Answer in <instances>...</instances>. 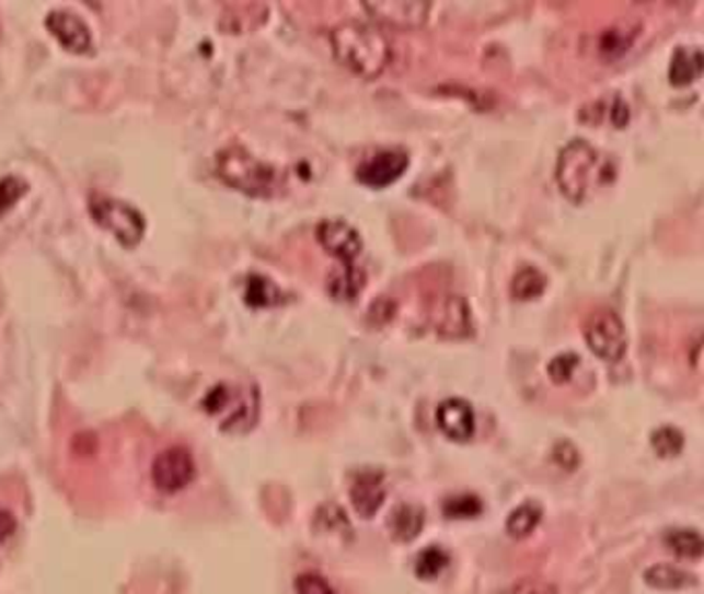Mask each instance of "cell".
<instances>
[{
    "instance_id": "6da1fadb",
    "label": "cell",
    "mask_w": 704,
    "mask_h": 594,
    "mask_svg": "<svg viewBox=\"0 0 704 594\" xmlns=\"http://www.w3.org/2000/svg\"><path fill=\"white\" fill-rule=\"evenodd\" d=\"M556 178L561 190L575 202L589 197L597 188L608 186L615 178V163L596 144L575 139L561 151Z\"/></svg>"
},
{
    "instance_id": "7a4b0ae2",
    "label": "cell",
    "mask_w": 704,
    "mask_h": 594,
    "mask_svg": "<svg viewBox=\"0 0 704 594\" xmlns=\"http://www.w3.org/2000/svg\"><path fill=\"white\" fill-rule=\"evenodd\" d=\"M331 46L337 60L361 77H379L391 60V46L377 27L349 19L331 32Z\"/></svg>"
},
{
    "instance_id": "3957f363",
    "label": "cell",
    "mask_w": 704,
    "mask_h": 594,
    "mask_svg": "<svg viewBox=\"0 0 704 594\" xmlns=\"http://www.w3.org/2000/svg\"><path fill=\"white\" fill-rule=\"evenodd\" d=\"M219 178L251 197H272L279 186V172L272 163L256 160L244 147H226L217 153Z\"/></svg>"
},
{
    "instance_id": "277c9868",
    "label": "cell",
    "mask_w": 704,
    "mask_h": 594,
    "mask_svg": "<svg viewBox=\"0 0 704 594\" xmlns=\"http://www.w3.org/2000/svg\"><path fill=\"white\" fill-rule=\"evenodd\" d=\"M205 409L219 419L226 432H244L251 430L256 421L258 395L254 388L219 384L205 398Z\"/></svg>"
},
{
    "instance_id": "5b68a950",
    "label": "cell",
    "mask_w": 704,
    "mask_h": 594,
    "mask_svg": "<svg viewBox=\"0 0 704 594\" xmlns=\"http://www.w3.org/2000/svg\"><path fill=\"white\" fill-rule=\"evenodd\" d=\"M90 211L91 217L123 246L130 248L141 242L145 232L143 216L125 200L93 195L90 198Z\"/></svg>"
},
{
    "instance_id": "8992f818",
    "label": "cell",
    "mask_w": 704,
    "mask_h": 594,
    "mask_svg": "<svg viewBox=\"0 0 704 594\" xmlns=\"http://www.w3.org/2000/svg\"><path fill=\"white\" fill-rule=\"evenodd\" d=\"M582 333L597 358L605 361H620L624 358L626 328L612 307H596L593 312H589Z\"/></svg>"
},
{
    "instance_id": "52a82bcc",
    "label": "cell",
    "mask_w": 704,
    "mask_h": 594,
    "mask_svg": "<svg viewBox=\"0 0 704 594\" xmlns=\"http://www.w3.org/2000/svg\"><path fill=\"white\" fill-rule=\"evenodd\" d=\"M151 477L158 489L165 493H176L195 479V461L191 452L182 446L168 449L153 461Z\"/></svg>"
},
{
    "instance_id": "ba28073f",
    "label": "cell",
    "mask_w": 704,
    "mask_h": 594,
    "mask_svg": "<svg viewBox=\"0 0 704 594\" xmlns=\"http://www.w3.org/2000/svg\"><path fill=\"white\" fill-rule=\"evenodd\" d=\"M316 237L342 265H356L361 253V237L344 219H326L316 225Z\"/></svg>"
},
{
    "instance_id": "9c48e42d",
    "label": "cell",
    "mask_w": 704,
    "mask_h": 594,
    "mask_svg": "<svg viewBox=\"0 0 704 594\" xmlns=\"http://www.w3.org/2000/svg\"><path fill=\"white\" fill-rule=\"evenodd\" d=\"M407 163H409V155L403 149H382L358 165L356 176L366 186L382 188L397 180L399 176L407 170Z\"/></svg>"
},
{
    "instance_id": "30bf717a",
    "label": "cell",
    "mask_w": 704,
    "mask_h": 594,
    "mask_svg": "<svg viewBox=\"0 0 704 594\" xmlns=\"http://www.w3.org/2000/svg\"><path fill=\"white\" fill-rule=\"evenodd\" d=\"M349 498L354 510L360 514L361 519H372L384 504L386 491H384V475L374 468H363L349 489Z\"/></svg>"
},
{
    "instance_id": "8fae6325",
    "label": "cell",
    "mask_w": 704,
    "mask_h": 594,
    "mask_svg": "<svg viewBox=\"0 0 704 594\" xmlns=\"http://www.w3.org/2000/svg\"><path fill=\"white\" fill-rule=\"evenodd\" d=\"M363 9L372 15V19L382 23L399 25V27H417L428 18L430 4L412 2V0H391V2H366Z\"/></svg>"
},
{
    "instance_id": "7c38bea8",
    "label": "cell",
    "mask_w": 704,
    "mask_h": 594,
    "mask_svg": "<svg viewBox=\"0 0 704 594\" xmlns=\"http://www.w3.org/2000/svg\"><path fill=\"white\" fill-rule=\"evenodd\" d=\"M46 27L71 53H88L91 48V32L88 23L71 11L48 13Z\"/></svg>"
},
{
    "instance_id": "4fadbf2b",
    "label": "cell",
    "mask_w": 704,
    "mask_h": 594,
    "mask_svg": "<svg viewBox=\"0 0 704 594\" xmlns=\"http://www.w3.org/2000/svg\"><path fill=\"white\" fill-rule=\"evenodd\" d=\"M434 326L438 335L447 339L468 337L473 330L468 302L461 295H447L434 314Z\"/></svg>"
},
{
    "instance_id": "5bb4252c",
    "label": "cell",
    "mask_w": 704,
    "mask_h": 594,
    "mask_svg": "<svg viewBox=\"0 0 704 594\" xmlns=\"http://www.w3.org/2000/svg\"><path fill=\"white\" fill-rule=\"evenodd\" d=\"M436 419L442 433L454 442H468L475 432V415L470 403L463 398H447L438 407Z\"/></svg>"
},
{
    "instance_id": "9a60e30c",
    "label": "cell",
    "mask_w": 704,
    "mask_h": 594,
    "mask_svg": "<svg viewBox=\"0 0 704 594\" xmlns=\"http://www.w3.org/2000/svg\"><path fill=\"white\" fill-rule=\"evenodd\" d=\"M703 72V53L699 46H680L669 62V81L673 85H688Z\"/></svg>"
},
{
    "instance_id": "2e32d148",
    "label": "cell",
    "mask_w": 704,
    "mask_h": 594,
    "mask_svg": "<svg viewBox=\"0 0 704 594\" xmlns=\"http://www.w3.org/2000/svg\"><path fill=\"white\" fill-rule=\"evenodd\" d=\"M424 521H426V514L419 505L399 504L389 516V531H391L393 539L409 543L422 533Z\"/></svg>"
},
{
    "instance_id": "e0dca14e",
    "label": "cell",
    "mask_w": 704,
    "mask_h": 594,
    "mask_svg": "<svg viewBox=\"0 0 704 594\" xmlns=\"http://www.w3.org/2000/svg\"><path fill=\"white\" fill-rule=\"evenodd\" d=\"M363 283H366V275H363L361 267H358V265H342L339 269H335L328 275L326 288H328V293L335 300L349 302L360 293Z\"/></svg>"
},
{
    "instance_id": "ac0fdd59",
    "label": "cell",
    "mask_w": 704,
    "mask_h": 594,
    "mask_svg": "<svg viewBox=\"0 0 704 594\" xmlns=\"http://www.w3.org/2000/svg\"><path fill=\"white\" fill-rule=\"evenodd\" d=\"M645 582L649 584L650 589H657V591H682V589L699 584L694 574H688L684 570L669 566V563L650 566L649 570L645 572Z\"/></svg>"
},
{
    "instance_id": "d6986e66",
    "label": "cell",
    "mask_w": 704,
    "mask_h": 594,
    "mask_svg": "<svg viewBox=\"0 0 704 594\" xmlns=\"http://www.w3.org/2000/svg\"><path fill=\"white\" fill-rule=\"evenodd\" d=\"M540 523H542V508L535 502H527L510 512V516L506 519V533L512 539H524L538 528Z\"/></svg>"
},
{
    "instance_id": "ffe728a7",
    "label": "cell",
    "mask_w": 704,
    "mask_h": 594,
    "mask_svg": "<svg viewBox=\"0 0 704 594\" xmlns=\"http://www.w3.org/2000/svg\"><path fill=\"white\" fill-rule=\"evenodd\" d=\"M585 109H589V116H585L582 120L585 123H599V120H612L614 127H624L628 123V116H631V109H628V104L624 102V97H620L618 93L614 95V100H597L593 104L585 106Z\"/></svg>"
},
{
    "instance_id": "44dd1931",
    "label": "cell",
    "mask_w": 704,
    "mask_h": 594,
    "mask_svg": "<svg viewBox=\"0 0 704 594\" xmlns=\"http://www.w3.org/2000/svg\"><path fill=\"white\" fill-rule=\"evenodd\" d=\"M666 545L678 558L701 559L703 558L704 540L696 531L676 528L666 535Z\"/></svg>"
},
{
    "instance_id": "7402d4cb",
    "label": "cell",
    "mask_w": 704,
    "mask_h": 594,
    "mask_svg": "<svg viewBox=\"0 0 704 594\" xmlns=\"http://www.w3.org/2000/svg\"><path fill=\"white\" fill-rule=\"evenodd\" d=\"M545 289V275L535 267H523L512 277L510 291L517 300H533Z\"/></svg>"
},
{
    "instance_id": "603a6c76",
    "label": "cell",
    "mask_w": 704,
    "mask_h": 594,
    "mask_svg": "<svg viewBox=\"0 0 704 594\" xmlns=\"http://www.w3.org/2000/svg\"><path fill=\"white\" fill-rule=\"evenodd\" d=\"M246 302L251 306H273L281 302V293L272 279L253 275L249 277V283H246Z\"/></svg>"
},
{
    "instance_id": "cb8c5ba5",
    "label": "cell",
    "mask_w": 704,
    "mask_h": 594,
    "mask_svg": "<svg viewBox=\"0 0 704 594\" xmlns=\"http://www.w3.org/2000/svg\"><path fill=\"white\" fill-rule=\"evenodd\" d=\"M650 444H653V451L657 452L661 458H669V456L680 454L682 446H684V435L673 426H663L653 432Z\"/></svg>"
},
{
    "instance_id": "d4e9b609",
    "label": "cell",
    "mask_w": 704,
    "mask_h": 594,
    "mask_svg": "<svg viewBox=\"0 0 704 594\" xmlns=\"http://www.w3.org/2000/svg\"><path fill=\"white\" fill-rule=\"evenodd\" d=\"M449 566V556L438 549V547H428L424 554H419L416 561V574L422 580H434L438 574Z\"/></svg>"
},
{
    "instance_id": "484cf974",
    "label": "cell",
    "mask_w": 704,
    "mask_h": 594,
    "mask_svg": "<svg viewBox=\"0 0 704 594\" xmlns=\"http://www.w3.org/2000/svg\"><path fill=\"white\" fill-rule=\"evenodd\" d=\"M442 508L449 519H473L482 512V502L471 493H459L447 498Z\"/></svg>"
},
{
    "instance_id": "4316f807",
    "label": "cell",
    "mask_w": 704,
    "mask_h": 594,
    "mask_svg": "<svg viewBox=\"0 0 704 594\" xmlns=\"http://www.w3.org/2000/svg\"><path fill=\"white\" fill-rule=\"evenodd\" d=\"M633 37V32H626L624 27L608 30L599 37V50H601V55L605 56L622 55L631 46Z\"/></svg>"
},
{
    "instance_id": "83f0119b",
    "label": "cell",
    "mask_w": 704,
    "mask_h": 594,
    "mask_svg": "<svg viewBox=\"0 0 704 594\" xmlns=\"http://www.w3.org/2000/svg\"><path fill=\"white\" fill-rule=\"evenodd\" d=\"M500 594H558L556 586L542 578H519L510 586H506Z\"/></svg>"
},
{
    "instance_id": "f1b7e54d",
    "label": "cell",
    "mask_w": 704,
    "mask_h": 594,
    "mask_svg": "<svg viewBox=\"0 0 704 594\" xmlns=\"http://www.w3.org/2000/svg\"><path fill=\"white\" fill-rule=\"evenodd\" d=\"M578 361L580 360H578L577 353H562L558 358H554L547 363L550 378L558 382V384L568 382V380L573 378L575 370H577Z\"/></svg>"
},
{
    "instance_id": "f546056e",
    "label": "cell",
    "mask_w": 704,
    "mask_h": 594,
    "mask_svg": "<svg viewBox=\"0 0 704 594\" xmlns=\"http://www.w3.org/2000/svg\"><path fill=\"white\" fill-rule=\"evenodd\" d=\"M25 190H27V184L18 178L0 180V213H7Z\"/></svg>"
},
{
    "instance_id": "4dcf8cb0",
    "label": "cell",
    "mask_w": 704,
    "mask_h": 594,
    "mask_svg": "<svg viewBox=\"0 0 704 594\" xmlns=\"http://www.w3.org/2000/svg\"><path fill=\"white\" fill-rule=\"evenodd\" d=\"M296 593L298 594H335L331 584L325 578L319 574H302L296 580Z\"/></svg>"
},
{
    "instance_id": "1f68e13d",
    "label": "cell",
    "mask_w": 704,
    "mask_h": 594,
    "mask_svg": "<svg viewBox=\"0 0 704 594\" xmlns=\"http://www.w3.org/2000/svg\"><path fill=\"white\" fill-rule=\"evenodd\" d=\"M554 458H556V463L561 465V467L568 468V470H573V468L578 467V452L570 442H561V444H556V449H554Z\"/></svg>"
},
{
    "instance_id": "d6a6232c",
    "label": "cell",
    "mask_w": 704,
    "mask_h": 594,
    "mask_svg": "<svg viewBox=\"0 0 704 594\" xmlns=\"http://www.w3.org/2000/svg\"><path fill=\"white\" fill-rule=\"evenodd\" d=\"M15 528H18V523H15L13 514L0 508V543L9 539L15 533Z\"/></svg>"
}]
</instances>
